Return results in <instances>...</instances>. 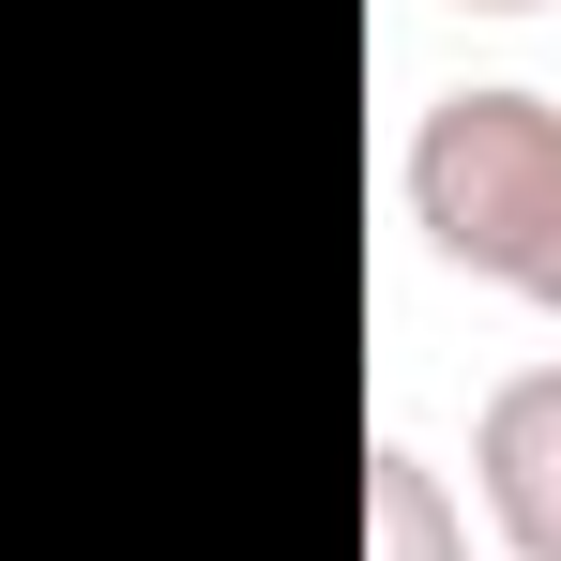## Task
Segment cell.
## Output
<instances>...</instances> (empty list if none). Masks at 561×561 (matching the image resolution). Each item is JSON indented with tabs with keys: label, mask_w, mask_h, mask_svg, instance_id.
Here are the masks:
<instances>
[{
	"label": "cell",
	"mask_w": 561,
	"mask_h": 561,
	"mask_svg": "<svg viewBox=\"0 0 561 561\" xmlns=\"http://www.w3.org/2000/svg\"><path fill=\"white\" fill-rule=\"evenodd\" d=\"M470 15H547V0H470Z\"/></svg>",
	"instance_id": "obj_4"
},
{
	"label": "cell",
	"mask_w": 561,
	"mask_h": 561,
	"mask_svg": "<svg viewBox=\"0 0 561 561\" xmlns=\"http://www.w3.org/2000/svg\"><path fill=\"white\" fill-rule=\"evenodd\" d=\"M365 561H470V501L425 440H365Z\"/></svg>",
	"instance_id": "obj_3"
},
{
	"label": "cell",
	"mask_w": 561,
	"mask_h": 561,
	"mask_svg": "<svg viewBox=\"0 0 561 561\" xmlns=\"http://www.w3.org/2000/svg\"><path fill=\"white\" fill-rule=\"evenodd\" d=\"M410 228L425 259L470 288H516L561 319V106L485 77V92H440L410 122Z\"/></svg>",
	"instance_id": "obj_1"
},
{
	"label": "cell",
	"mask_w": 561,
	"mask_h": 561,
	"mask_svg": "<svg viewBox=\"0 0 561 561\" xmlns=\"http://www.w3.org/2000/svg\"><path fill=\"white\" fill-rule=\"evenodd\" d=\"M470 485H485V531L516 561H561V365H516L470 425Z\"/></svg>",
	"instance_id": "obj_2"
}]
</instances>
